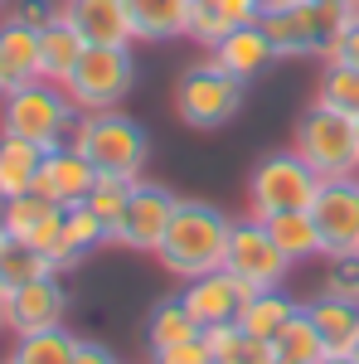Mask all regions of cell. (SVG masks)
I'll return each mask as SVG.
<instances>
[{"mask_svg": "<svg viewBox=\"0 0 359 364\" xmlns=\"http://www.w3.org/2000/svg\"><path fill=\"white\" fill-rule=\"evenodd\" d=\"M228 238H233V219L223 214L219 204L180 199L156 257H161V267L170 277L190 282V277H204V272H219L223 257H228Z\"/></svg>", "mask_w": 359, "mask_h": 364, "instance_id": "6da1fadb", "label": "cell"}, {"mask_svg": "<svg viewBox=\"0 0 359 364\" xmlns=\"http://www.w3.org/2000/svg\"><path fill=\"white\" fill-rule=\"evenodd\" d=\"M68 146H78L97 175H127V180H146V161H151V136L136 117L122 107L112 112H78V127Z\"/></svg>", "mask_w": 359, "mask_h": 364, "instance_id": "7a4b0ae2", "label": "cell"}, {"mask_svg": "<svg viewBox=\"0 0 359 364\" xmlns=\"http://www.w3.org/2000/svg\"><path fill=\"white\" fill-rule=\"evenodd\" d=\"M73 127H78V107L49 78H34V83L0 97V132L5 136H20V141H34L39 151L63 146V141L73 136Z\"/></svg>", "mask_w": 359, "mask_h": 364, "instance_id": "3957f363", "label": "cell"}, {"mask_svg": "<svg viewBox=\"0 0 359 364\" xmlns=\"http://www.w3.org/2000/svg\"><path fill=\"white\" fill-rule=\"evenodd\" d=\"M355 20V5L340 0H301L291 10H267L262 29L272 34L277 58H321L331 54V44L340 39V29Z\"/></svg>", "mask_w": 359, "mask_h": 364, "instance_id": "277c9868", "label": "cell"}, {"mask_svg": "<svg viewBox=\"0 0 359 364\" xmlns=\"http://www.w3.org/2000/svg\"><path fill=\"white\" fill-rule=\"evenodd\" d=\"M291 151L321 180L359 175V122L345 112H331L321 102H311L301 112V122H296V132H291Z\"/></svg>", "mask_w": 359, "mask_h": 364, "instance_id": "5b68a950", "label": "cell"}, {"mask_svg": "<svg viewBox=\"0 0 359 364\" xmlns=\"http://www.w3.org/2000/svg\"><path fill=\"white\" fill-rule=\"evenodd\" d=\"M321 175L306 166L296 151H272L262 156L248 175V219H272L291 209H311L321 195Z\"/></svg>", "mask_w": 359, "mask_h": 364, "instance_id": "8992f818", "label": "cell"}, {"mask_svg": "<svg viewBox=\"0 0 359 364\" xmlns=\"http://www.w3.org/2000/svg\"><path fill=\"white\" fill-rule=\"evenodd\" d=\"M136 87V58L132 44L112 49V44H87L78 68L63 78V92L73 97L78 112H112L127 102V92Z\"/></svg>", "mask_w": 359, "mask_h": 364, "instance_id": "52a82bcc", "label": "cell"}, {"mask_svg": "<svg viewBox=\"0 0 359 364\" xmlns=\"http://www.w3.org/2000/svg\"><path fill=\"white\" fill-rule=\"evenodd\" d=\"M243 78H233V73H223L214 58H199L194 68L180 73V83H175V117L194 127V132H219L228 127L238 107H243Z\"/></svg>", "mask_w": 359, "mask_h": 364, "instance_id": "ba28073f", "label": "cell"}, {"mask_svg": "<svg viewBox=\"0 0 359 364\" xmlns=\"http://www.w3.org/2000/svg\"><path fill=\"white\" fill-rule=\"evenodd\" d=\"M223 272H233V277L243 282L248 291H272V287H282V282H286L291 262H286V252L272 243V233H267V224H262V219H243V224H233Z\"/></svg>", "mask_w": 359, "mask_h": 364, "instance_id": "9c48e42d", "label": "cell"}, {"mask_svg": "<svg viewBox=\"0 0 359 364\" xmlns=\"http://www.w3.org/2000/svg\"><path fill=\"white\" fill-rule=\"evenodd\" d=\"M311 219L321 233V257H359V175L326 180L311 204Z\"/></svg>", "mask_w": 359, "mask_h": 364, "instance_id": "30bf717a", "label": "cell"}, {"mask_svg": "<svg viewBox=\"0 0 359 364\" xmlns=\"http://www.w3.org/2000/svg\"><path fill=\"white\" fill-rule=\"evenodd\" d=\"M175 204H180L175 190L156 185V180H136V190H132V204H127L122 224L112 228V243H117V248L151 252V257H156V248H161V238H166L170 219H175Z\"/></svg>", "mask_w": 359, "mask_h": 364, "instance_id": "8fae6325", "label": "cell"}, {"mask_svg": "<svg viewBox=\"0 0 359 364\" xmlns=\"http://www.w3.org/2000/svg\"><path fill=\"white\" fill-rule=\"evenodd\" d=\"M63 316H68V291H63L58 272L34 277V282H25V287H15V291H5V331H10V336L54 331V326H63Z\"/></svg>", "mask_w": 359, "mask_h": 364, "instance_id": "7c38bea8", "label": "cell"}, {"mask_svg": "<svg viewBox=\"0 0 359 364\" xmlns=\"http://www.w3.org/2000/svg\"><path fill=\"white\" fill-rule=\"evenodd\" d=\"M248 296L252 291L233 277V272H223V267L219 272H204V277H190L185 287H180V301H185V311L199 321V331L238 321V311H243Z\"/></svg>", "mask_w": 359, "mask_h": 364, "instance_id": "4fadbf2b", "label": "cell"}, {"mask_svg": "<svg viewBox=\"0 0 359 364\" xmlns=\"http://www.w3.org/2000/svg\"><path fill=\"white\" fill-rule=\"evenodd\" d=\"M0 224L10 238H20L39 252H54L58 248V233H63V204H54L49 195L29 190V195H15L0 204Z\"/></svg>", "mask_w": 359, "mask_h": 364, "instance_id": "5bb4252c", "label": "cell"}, {"mask_svg": "<svg viewBox=\"0 0 359 364\" xmlns=\"http://www.w3.org/2000/svg\"><path fill=\"white\" fill-rule=\"evenodd\" d=\"M92 185H97V166L87 161L78 146H54V151H44V166H39V180H34V190L39 195H49L54 204H83L92 195Z\"/></svg>", "mask_w": 359, "mask_h": 364, "instance_id": "9a60e30c", "label": "cell"}, {"mask_svg": "<svg viewBox=\"0 0 359 364\" xmlns=\"http://www.w3.org/2000/svg\"><path fill=\"white\" fill-rule=\"evenodd\" d=\"M58 15L83 34V44H136L132 34V15H127V0H63Z\"/></svg>", "mask_w": 359, "mask_h": 364, "instance_id": "2e32d148", "label": "cell"}, {"mask_svg": "<svg viewBox=\"0 0 359 364\" xmlns=\"http://www.w3.org/2000/svg\"><path fill=\"white\" fill-rule=\"evenodd\" d=\"M262 15H267V0H194L185 39H194L199 49H214L223 34L243 25H262Z\"/></svg>", "mask_w": 359, "mask_h": 364, "instance_id": "e0dca14e", "label": "cell"}, {"mask_svg": "<svg viewBox=\"0 0 359 364\" xmlns=\"http://www.w3.org/2000/svg\"><path fill=\"white\" fill-rule=\"evenodd\" d=\"M209 58L219 63L223 73H233V78H257L262 68H272L277 63V49H272V34L262 25H243V29H233V34H223L219 44L209 49Z\"/></svg>", "mask_w": 359, "mask_h": 364, "instance_id": "ac0fdd59", "label": "cell"}, {"mask_svg": "<svg viewBox=\"0 0 359 364\" xmlns=\"http://www.w3.org/2000/svg\"><path fill=\"white\" fill-rule=\"evenodd\" d=\"M107 224L87 209V204H68L63 209V233H58V248L49 252V262H54V272L63 277L68 267H78L83 257H92L97 248H107Z\"/></svg>", "mask_w": 359, "mask_h": 364, "instance_id": "d6986e66", "label": "cell"}, {"mask_svg": "<svg viewBox=\"0 0 359 364\" xmlns=\"http://www.w3.org/2000/svg\"><path fill=\"white\" fill-rule=\"evenodd\" d=\"M39 78V29L20 20H0V97Z\"/></svg>", "mask_w": 359, "mask_h": 364, "instance_id": "ffe728a7", "label": "cell"}, {"mask_svg": "<svg viewBox=\"0 0 359 364\" xmlns=\"http://www.w3.org/2000/svg\"><path fill=\"white\" fill-rule=\"evenodd\" d=\"M301 311L311 316L316 336L326 345V355H355L359 345V301H340V296H316V301H301Z\"/></svg>", "mask_w": 359, "mask_h": 364, "instance_id": "44dd1931", "label": "cell"}, {"mask_svg": "<svg viewBox=\"0 0 359 364\" xmlns=\"http://www.w3.org/2000/svg\"><path fill=\"white\" fill-rule=\"evenodd\" d=\"M194 0H127L132 34L136 44H161V39H185Z\"/></svg>", "mask_w": 359, "mask_h": 364, "instance_id": "7402d4cb", "label": "cell"}, {"mask_svg": "<svg viewBox=\"0 0 359 364\" xmlns=\"http://www.w3.org/2000/svg\"><path fill=\"white\" fill-rule=\"evenodd\" d=\"M83 34L68 25L63 15H54L49 25L39 29V78H49V83L63 87V78L78 68V58H83Z\"/></svg>", "mask_w": 359, "mask_h": 364, "instance_id": "603a6c76", "label": "cell"}, {"mask_svg": "<svg viewBox=\"0 0 359 364\" xmlns=\"http://www.w3.org/2000/svg\"><path fill=\"white\" fill-rule=\"evenodd\" d=\"M39 166H44V151L34 141H20V136L0 132V204L15 195H29L34 180H39Z\"/></svg>", "mask_w": 359, "mask_h": 364, "instance_id": "cb8c5ba5", "label": "cell"}, {"mask_svg": "<svg viewBox=\"0 0 359 364\" xmlns=\"http://www.w3.org/2000/svg\"><path fill=\"white\" fill-rule=\"evenodd\" d=\"M296 311H301V301H291L282 287H272V291H252L248 301H243V311H238V326H243L252 340H267V345H272V340L282 336V326H286Z\"/></svg>", "mask_w": 359, "mask_h": 364, "instance_id": "d4e9b609", "label": "cell"}, {"mask_svg": "<svg viewBox=\"0 0 359 364\" xmlns=\"http://www.w3.org/2000/svg\"><path fill=\"white\" fill-rule=\"evenodd\" d=\"M267 233H272V243L286 252V262L296 267V262H311V257H321V233H316V219H311V209H291V214H272V219H262Z\"/></svg>", "mask_w": 359, "mask_h": 364, "instance_id": "484cf974", "label": "cell"}, {"mask_svg": "<svg viewBox=\"0 0 359 364\" xmlns=\"http://www.w3.org/2000/svg\"><path fill=\"white\" fill-rule=\"evenodd\" d=\"M204 345L214 350V364H277L272 345H267V340H252L238 321L209 326V331H204Z\"/></svg>", "mask_w": 359, "mask_h": 364, "instance_id": "4316f807", "label": "cell"}, {"mask_svg": "<svg viewBox=\"0 0 359 364\" xmlns=\"http://www.w3.org/2000/svg\"><path fill=\"white\" fill-rule=\"evenodd\" d=\"M199 336H204V331H199V321L185 311L180 296H166L161 306L151 311V321H146V345H151V355H161L170 345H185V340H199Z\"/></svg>", "mask_w": 359, "mask_h": 364, "instance_id": "83f0119b", "label": "cell"}, {"mask_svg": "<svg viewBox=\"0 0 359 364\" xmlns=\"http://www.w3.org/2000/svg\"><path fill=\"white\" fill-rule=\"evenodd\" d=\"M78 355V336H68L63 326L54 331H34V336H15V350L5 364H73Z\"/></svg>", "mask_w": 359, "mask_h": 364, "instance_id": "f1b7e54d", "label": "cell"}, {"mask_svg": "<svg viewBox=\"0 0 359 364\" xmlns=\"http://www.w3.org/2000/svg\"><path fill=\"white\" fill-rule=\"evenodd\" d=\"M49 272H54L49 252L29 248L20 238H5V248H0V296L15 291V287H25V282H34V277H49Z\"/></svg>", "mask_w": 359, "mask_h": 364, "instance_id": "f546056e", "label": "cell"}, {"mask_svg": "<svg viewBox=\"0 0 359 364\" xmlns=\"http://www.w3.org/2000/svg\"><path fill=\"white\" fill-rule=\"evenodd\" d=\"M272 355H277V364H321L326 360V345H321V336H316V326H311L306 311H296L282 326V336L272 340Z\"/></svg>", "mask_w": 359, "mask_h": 364, "instance_id": "4dcf8cb0", "label": "cell"}, {"mask_svg": "<svg viewBox=\"0 0 359 364\" xmlns=\"http://www.w3.org/2000/svg\"><path fill=\"white\" fill-rule=\"evenodd\" d=\"M316 102L331 107V112H345L359 122V68L350 63H321V78H316Z\"/></svg>", "mask_w": 359, "mask_h": 364, "instance_id": "1f68e13d", "label": "cell"}, {"mask_svg": "<svg viewBox=\"0 0 359 364\" xmlns=\"http://www.w3.org/2000/svg\"><path fill=\"white\" fill-rule=\"evenodd\" d=\"M132 190H136V180H127V175H97L92 195L83 199L87 209L107 224V238H112V228L122 224V214H127V204H132Z\"/></svg>", "mask_w": 359, "mask_h": 364, "instance_id": "d6a6232c", "label": "cell"}, {"mask_svg": "<svg viewBox=\"0 0 359 364\" xmlns=\"http://www.w3.org/2000/svg\"><path fill=\"white\" fill-rule=\"evenodd\" d=\"M326 296H340V301H359V257H331V272L321 282Z\"/></svg>", "mask_w": 359, "mask_h": 364, "instance_id": "836d02e7", "label": "cell"}, {"mask_svg": "<svg viewBox=\"0 0 359 364\" xmlns=\"http://www.w3.org/2000/svg\"><path fill=\"white\" fill-rule=\"evenodd\" d=\"M151 364H214V350L199 336V340H185V345H170L161 355H151Z\"/></svg>", "mask_w": 359, "mask_h": 364, "instance_id": "e575fe53", "label": "cell"}, {"mask_svg": "<svg viewBox=\"0 0 359 364\" xmlns=\"http://www.w3.org/2000/svg\"><path fill=\"white\" fill-rule=\"evenodd\" d=\"M5 15H10V20H20V25H29V29H44L58 15V5H49V0H10V10H5Z\"/></svg>", "mask_w": 359, "mask_h": 364, "instance_id": "d590c367", "label": "cell"}, {"mask_svg": "<svg viewBox=\"0 0 359 364\" xmlns=\"http://www.w3.org/2000/svg\"><path fill=\"white\" fill-rule=\"evenodd\" d=\"M326 63H350V68H359V15H355L345 29H340V39L331 44Z\"/></svg>", "mask_w": 359, "mask_h": 364, "instance_id": "8d00e7d4", "label": "cell"}, {"mask_svg": "<svg viewBox=\"0 0 359 364\" xmlns=\"http://www.w3.org/2000/svg\"><path fill=\"white\" fill-rule=\"evenodd\" d=\"M73 364H122V360L112 355L107 345H97V340H78V355H73Z\"/></svg>", "mask_w": 359, "mask_h": 364, "instance_id": "74e56055", "label": "cell"}, {"mask_svg": "<svg viewBox=\"0 0 359 364\" xmlns=\"http://www.w3.org/2000/svg\"><path fill=\"white\" fill-rule=\"evenodd\" d=\"M321 364H359V360H355V355H326Z\"/></svg>", "mask_w": 359, "mask_h": 364, "instance_id": "f35d334b", "label": "cell"}, {"mask_svg": "<svg viewBox=\"0 0 359 364\" xmlns=\"http://www.w3.org/2000/svg\"><path fill=\"white\" fill-rule=\"evenodd\" d=\"M0 331H5V296H0Z\"/></svg>", "mask_w": 359, "mask_h": 364, "instance_id": "ab89813d", "label": "cell"}, {"mask_svg": "<svg viewBox=\"0 0 359 364\" xmlns=\"http://www.w3.org/2000/svg\"><path fill=\"white\" fill-rule=\"evenodd\" d=\"M5 238H10V233H5V224H0V248H5Z\"/></svg>", "mask_w": 359, "mask_h": 364, "instance_id": "60d3db41", "label": "cell"}, {"mask_svg": "<svg viewBox=\"0 0 359 364\" xmlns=\"http://www.w3.org/2000/svg\"><path fill=\"white\" fill-rule=\"evenodd\" d=\"M5 10H10V0H0V15H5Z\"/></svg>", "mask_w": 359, "mask_h": 364, "instance_id": "b9f144b4", "label": "cell"}, {"mask_svg": "<svg viewBox=\"0 0 359 364\" xmlns=\"http://www.w3.org/2000/svg\"><path fill=\"white\" fill-rule=\"evenodd\" d=\"M340 5H355V0H340Z\"/></svg>", "mask_w": 359, "mask_h": 364, "instance_id": "7bdbcfd3", "label": "cell"}, {"mask_svg": "<svg viewBox=\"0 0 359 364\" xmlns=\"http://www.w3.org/2000/svg\"><path fill=\"white\" fill-rule=\"evenodd\" d=\"M355 15H359V0H355Z\"/></svg>", "mask_w": 359, "mask_h": 364, "instance_id": "ee69618b", "label": "cell"}, {"mask_svg": "<svg viewBox=\"0 0 359 364\" xmlns=\"http://www.w3.org/2000/svg\"><path fill=\"white\" fill-rule=\"evenodd\" d=\"M355 360H359V345H355Z\"/></svg>", "mask_w": 359, "mask_h": 364, "instance_id": "f6af8a7d", "label": "cell"}]
</instances>
